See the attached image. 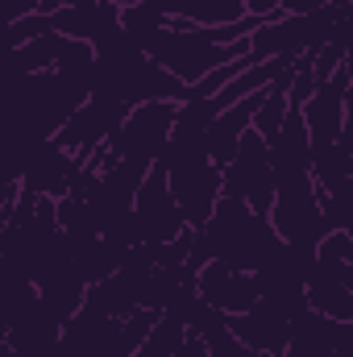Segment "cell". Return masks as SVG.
<instances>
[{
	"instance_id": "6da1fadb",
	"label": "cell",
	"mask_w": 353,
	"mask_h": 357,
	"mask_svg": "<svg viewBox=\"0 0 353 357\" xmlns=\"http://www.w3.org/2000/svg\"><path fill=\"white\" fill-rule=\"evenodd\" d=\"M258 17H241L233 25H183L167 21L158 29H150L137 46L146 59H154L163 71H171L183 88H195L208 71H216L220 63L241 59L250 46V33L258 29Z\"/></svg>"
},
{
	"instance_id": "7a4b0ae2",
	"label": "cell",
	"mask_w": 353,
	"mask_h": 357,
	"mask_svg": "<svg viewBox=\"0 0 353 357\" xmlns=\"http://www.w3.org/2000/svg\"><path fill=\"white\" fill-rule=\"evenodd\" d=\"M278 233L270 229L262 212H254L250 204L233 199V195H220L212 216L195 229V245H191V262L204 266V262H225L233 270H258L270 262V254L278 250Z\"/></svg>"
},
{
	"instance_id": "3957f363",
	"label": "cell",
	"mask_w": 353,
	"mask_h": 357,
	"mask_svg": "<svg viewBox=\"0 0 353 357\" xmlns=\"http://www.w3.org/2000/svg\"><path fill=\"white\" fill-rule=\"evenodd\" d=\"M175 112H179V104H171V100L133 104V108L125 112L121 129H117V133H112L96 154L80 158V162L91 167V171H100L104 162H129V167H137V171H150V167L158 162V154H163L167 137H171Z\"/></svg>"
},
{
	"instance_id": "277c9868",
	"label": "cell",
	"mask_w": 353,
	"mask_h": 357,
	"mask_svg": "<svg viewBox=\"0 0 353 357\" xmlns=\"http://www.w3.org/2000/svg\"><path fill=\"white\" fill-rule=\"evenodd\" d=\"M220 195H233L241 204H250L254 212H270V199H274V175H270V150L266 142L246 129L233 158L220 167Z\"/></svg>"
},
{
	"instance_id": "5b68a950",
	"label": "cell",
	"mask_w": 353,
	"mask_h": 357,
	"mask_svg": "<svg viewBox=\"0 0 353 357\" xmlns=\"http://www.w3.org/2000/svg\"><path fill=\"white\" fill-rule=\"evenodd\" d=\"M125 112H129V104H121L117 96L91 91L88 100H84V104H80V108L54 129V146L67 150L71 158H88V154H96V150L121 129Z\"/></svg>"
},
{
	"instance_id": "8992f818",
	"label": "cell",
	"mask_w": 353,
	"mask_h": 357,
	"mask_svg": "<svg viewBox=\"0 0 353 357\" xmlns=\"http://www.w3.org/2000/svg\"><path fill=\"white\" fill-rule=\"evenodd\" d=\"M129 216H133V229H137V241L142 245H163V241H171V237H179L187 229L175 195L167 187V175L158 167H150V175L137 183L133 204H129Z\"/></svg>"
},
{
	"instance_id": "52a82bcc",
	"label": "cell",
	"mask_w": 353,
	"mask_h": 357,
	"mask_svg": "<svg viewBox=\"0 0 353 357\" xmlns=\"http://www.w3.org/2000/svg\"><path fill=\"white\" fill-rule=\"evenodd\" d=\"M80 171V158H71L67 150L54 146V137H38L25 158H21V175H17V191H29V195H46V199H59L71 191Z\"/></svg>"
},
{
	"instance_id": "ba28073f",
	"label": "cell",
	"mask_w": 353,
	"mask_h": 357,
	"mask_svg": "<svg viewBox=\"0 0 353 357\" xmlns=\"http://www.w3.org/2000/svg\"><path fill=\"white\" fill-rule=\"evenodd\" d=\"M195 295L220 312V316H237V312H250L262 295V278L250 274V270H233L225 262H204L195 270Z\"/></svg>"
},
{
	"instance_id": "9c48e42d",
	"label": "cell",
	"mask_w": 353,
	"mask_h": 357,
	"mask_svg": "<svg viewBox=\"0 0 353 357\" xmlns=\"http://www.w3.org/2000/svg\"><path fill=\"white\" fill-rule=\"evenodd\" d=\"M283 357H353V320H329L303 307L291 320Z\"/></svg>"
},
{
	"instance_id": "30bf717a",
	"label": "cell",
	"mask_w": 353,
	"mask_h": 357,
	"mask_svg": "<svg viewBox=\"0 0 353 357\" xmlns=\"http://www.w3.org/2000/svg\"><path fill=\"white\" fill-rule=\"evenodd\" d=\"M50 33L75 38V42H104L112 29H121V8L108 0H88V4H67V8H50Z\"/></svg>"
},
{
	"instance_id": "8fae6325",
	"label": "cell",
	"mask_w": 353,
	"mask_h": 357,
	"mask_svg": "<svg viewBox=\"0 0 353 357\" xmlns=\"http://www.w3.org/2000/svg\"><path fill=\"white\" fill-rule=\"evenodd\" d=\"M142 4L163 21H183V25H233L250 17L241 0H142Z\"/></svg>"
},
{
	"instance_id": "7c38bea8",
	"label": "cell",
	"mask_w": 353,
	"mask_h": 357,
	"mask_svg": "<svg viewBox=\"0 0 353 357\" xmlns=\"http://www.w3.org/2000/svg\"><path fill=\"white\" fill-rule=\"evenodd\" d=\"M241 4H246V13L258 17V21H274V17H283V0H241Z\"/></svg>"
},
{
	"instance_id": "4fadbf2b",
	"label": "cell",
	"mask_w": 353,
	"mask_h": 357,
	"mask_svg": "<svg viewBox=\"0 0 353 357\" xmlns=\"http://www.w3.org/2000/svg\"><path fill=\"white\" fill-rule=\"evenodd\" d=\"M171 357H208V345H204L195 333H187V337L179 341V349H175Z\"/></svg>"
},
{
	"instance_id": "5bb4252c",
	"label": "cell",
	"mask_w": 353,
	"mask_h": 357,
	"mask_svg": "<svg viewBox=\"0 0 353 357\" xmlns=\"http://www.w3.org/2000/svg\"><path fill=\"white\" fill-rule=\"evenodd\" d=\"M4 337H8V320H4V312H0V349H4Z\"/></svg>"
}]
</instances>
